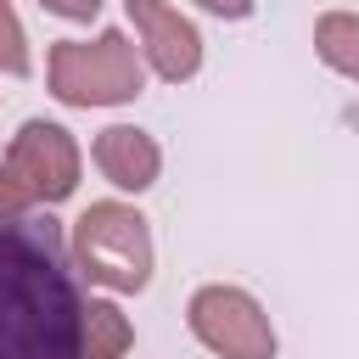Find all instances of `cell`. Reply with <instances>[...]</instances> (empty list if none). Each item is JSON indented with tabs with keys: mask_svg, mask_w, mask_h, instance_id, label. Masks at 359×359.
<instances>
[{
	"mask_svg": "<svg viewBox=\"0 0 359 359\" xmlns=\"http://www.w3.org/2000/svg\"><path fill=\"white\" fill-rule=\"evenodd\" d=\"M0 359H90L62 230L28 208L0 213Z\"/></svg>",
	"mask_w": 359,
	"mask_h": 359,
	"instance_id": "obj_1",
	"label": "cell"
},
{
	"mask_svg": "<svg viewBox=\"0 0 359 359\" xmlns=\"http://www.w3.org/2000/svg\"><path fill=\"white\" fill-rule=\"evenodd\" d=\"M45 79L62 107H123L146 90V67L123 28H101L95 39H56Z\"/></svg>",
	"mask_w": 359,
	"mask_h": 359,
	"instance_id": "obj_2",
	"label": "cell"
},
{
	"mask_svg": "<svg viewBox=\"0 0 359 359\" xmlns=\"http://www.w3.org/2000/svg\"><path fill=\"white\" fill-rule=\"evenodd\" d=\"M73 258L107 292H146L151 286V230L146 213L129 202H90L73 219Z\"/></svg>",
	"mask_w": 359,
	"mask_h": 359,
	"instance_id": "obj_3",
	"label": "cell"
},
{
	"mask_svg": "<svg viewBox=\"0 0 359 359\" xmlns=\"http://www.w3.org/2000/svg\"><path fill=\"white\" fill-rule=\"evenodd\" d=\"M0 168L17 208H56L79 191V140L50 118H28L11 135Z\"/></svg>",
	"mask_w": 359,
	"mask_h": 359,
	"instance_id": "obj_4",
	"label": "cell"
},
{
	"mask_svg": "<svg viewBox=\"0 0 359 359\" xmlns=\"http://www.w3.org/2000/svg\"><path fill=\"white\" fill-rule=\"evenodd\" d=\"M185 320H191V337L219 359H275V348H280L264 303L224 280L196 286L185 303Z\"/></svg>",
	"mask_w": 359,
	"mask_h": 359,
	"instance_id": "obj_5",
	"label": "cell"
},
{
	"mask_svg": "<svg viewBox=\"0 0 359 359\" xmlns=\"http://www.w3.org/2000/svg\"><path fill=\"white\" fill-rule=\"evenodd\" d=\"M123 6H129V22H135L140 50L157 67V79H168V84L196 79V67H202V34H196V22L180 17V6H168V0H123Z\"/></svg>",
	"mask_w": 359,
	"mask_h": 359,
	"instance_id": "obj_6",
	"label": "cell"
},
{
	"mask_svg": "<svg viewBox=\"0 0 359 359\" xmlns=\"http://www.w3.org/2000/svg\"><path fill=\"white\" fill-rule=\"evenodd\" d=\"M95 168L118 185V191H151L157 185V174H163V151H157V140L146 135V129H135V123H107L101 135H95Z\"/></svg>",
	"mask_w": 359,
	"mask_h": 359,
	"instance_id": "obj_7",
	"label": "cell"
},
{
	"mask_svg": "<svg viewBox=\"0 0 359 359\" xmlns=\"http://www.w3.org/2000/svg\"><path fill=\"white\" fill-rule=\"evenodd\" d=\"M314 50L331 73L359 84V11H325L314 22Z\"/></svg>",
	"mask_w": 359,
	"mask_h": 359,
	"instance_id": "obj_8",
	"label": "cell"
},
{
	"mask_svg": "<svg viewBox=\"0 0 359 359\" xmlns=\"http://www.w3.org/2000/svg\"><path fill=\"white\" fill-rule=\"evenodd\" d=\"M129 348H135V325L123 320V309L90 297L84 303V353L90 359H123Z\"/></svg>",
	"mask_w": 359,
	"mask_h": 359,
	"instance_id": "obj_9",
	"label": "cell"
},
{
	"mask_svg": "<svg viewBox=\"0 0 359 359\" xmlns=\"http://www.w3.org/2000/svg\"><path fill=\"white\" fill-rule=\"evenodd\" d=\"M28 67H34V56H28V34H22V17L11 11V0H0V73L22 79Z\"/></svg>",
	"mask_w": 359,
	"mask_h": 359,
	"instance_id": "obj_10",
	"label": "cell"
},
{
	"mask_svg": "<svg viewBox=\"0 0 359 359\" xmlns=\"http://www.w3.org/2000/svg\"><path fill=\"white\" fill-rule=\"evenodd\" d=\"M50 17H67V22H90L101 11V0H39Z\"/></svg>",
	"mask_w": 359,
	"mask_h": 359,
	"instance_id": "obj_11",
	"label": "cell"
},
{
	"mask_svg": "<svg viewBox=\"0 0 359 359\" xmlns=\"http://www.w3.org/2000/svg\"><path fill=\"white\" fill-rule=\"evenodd\" d=\"M202 11H213V17H230V22H241V17H252V0H196Z\"/></svg>",
	"mask_w": 359,
	"mask_h": 359,
	"instance_id": "obj_12",
	"label": "cell"
},
{
	"mask_svg": "<svg viewBox=\"0 0 359 359\" xmlns=\"http://www.w3.org/2000/svg\"><path fill=\"white\" fill-rule=\"evenodd\" d=\"M0 213H22V208L11 202V191H6V168H0Z\"/></svg>",
	"mask_w": 359,
	"mask_h": 359,
	"instance_id": "obj_13",
	"label": "cell"
}]
</instances>
